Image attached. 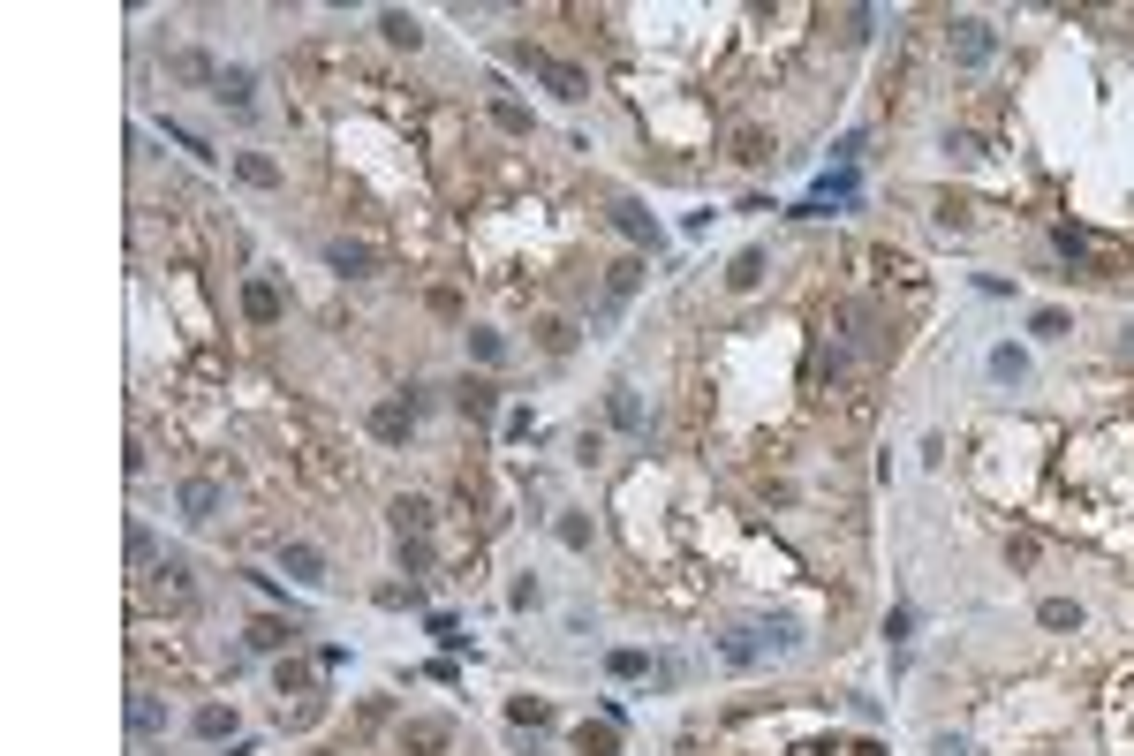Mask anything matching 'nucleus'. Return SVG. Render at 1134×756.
Segmentation results:
<instances>
[{
	"mask_svg": "<svg viewBox=\"0 0 1134 756\" xmlns=\"http://www.w3.org/2000/svg\"><path fill=\"white\" fill-rule=\"evenodd\" d=\"M174 76H189V84H220V69H212L205 53H182V61H174Z\"/></svg>",
	"mask_w": 1134,
	"mask_h": 756,
	"instance_id": "c756f323",
	"label": "nucleus"
},
{
	"mask_svg": "<svg viewBox=\"0 0 1134 756\" xmlns=\"http://www.w3.org/2000/svg\"><path fill=\"white\" fill-rule=\"evenodd\" d=\"M235 182H250V189H280V167L265 152H235Z\"/></svg>",
	"mask_w": 1134,
	"mask_h": 756,
	"instance_id": "2eb2a0df",
	"label": "nucleus"
},
{
	"mask_svg": "<svg viewBox=\"0 0 1134 756\" xmlns=\"http://www.w3.org/2000/svg\"><path fill=\"white\" fill-rule=\"evenodd\" d=\"M295 620H280V613H265V620H250V651H295Z\"/></svg>",
	"mask_w": 1134,
	"mask_h": 756,
	"instance_id": "9d476101",
	"label": "nucleus"
},
{
	"mask_svg": "<svg viewBox=\"0 0 1134 756\" xmlns=\"http://www.w3.org/2000/svg\"><path fill=\"white\" fill-rule=\"evenodd\" d=\"M174 507H182V522L205 530V522H220V484H212V477H189L182 492H174Z\"/></svg>",
	"mask_w": 1134,
	"mask_h": 756,
	"instance_id": "39448f33",
	"label": "nucleus"
},
{
	"mask_svg": "<svg viewBox=\"0 0 1134 756\" xmlns=\"http://www.w3.org/2000/svg\"><path fill=\"white\" fill-rule=\"evenodd\" d=\"M515 69H530L537 84H545L552 99H567V106L590 99V76L575 69V61H560V53H545V46H515Z\"/></svg>",
	"mask_w": 1134,
	"mask_h": 756,
	"instance_id": "f257e3e1",
	"label": "nucleus"
},
{
	"mask_svg": "<svg viewBox=\"0 0 1134 756\" xmlns=\"http://www.w3.org/2000/svg\"><path fill=\"white\" fill-rule=\"evenodd\" d=\"M378 38H386V46H401V53H416V46H424V23H416L409 8H386V16H378Z\"/></svg>",
	"mask_w": 1134,
	"mask_h": 756,
	"instance_id": "9b49d317",
	"label": "nucleus"
},
{
	"mask_svg": "<svg viewBox=\"0 0 1134 756\" xmlns=\"http://www.w3.org/2000/svg\"><path fill=\"white\" fill-rule=\"evenodd\" d=\"M454 409H462L469 424H492V416H499V386H492V378H469L462 394H454Z\"/></svg>",
	"mask_w": 1134,
	"mask_h": 756,
	"instance_id": "1a4fd4ad",
	"label": "nucleus"
},
{
	"mask_svg": "<svg viewBox=\"0 0 1134 756\" xmlns=\"http://www.w3.org/2000/svg\"><path fill=\"white\" fill-rule=\"evenodd\" d=\"M930 756H968V741L961 734H938V741H930Z\"/></svg>",
	"mask_w": 1134,
	"mask_h": 756,
	"instance_id": "4c0bfd02",
	"label": "nucleus"
},
{
	"mask_svg": "<svg viewBox=\"0 0 1134 756\" xmlns=\"http://www.w3.org/2000/svg\"><path fill=\"white\" fill-rule=\"evenodd\" d=\"M560 545L567 552H590V515H560Z\"/></svg>",
	"mask_w": 1134,
	"mask_h": 756,
	"instance_id": "c85d7f7f",
	"label": "nucleus"
},
{
	"mask_svg": "<svg viewBox=\"0 0 1134 756\" xmlns=\"http://www.w3.org/2000/svg\"><path fill=\"white\" fill-rule=\"evenodd\" d=\"M945 46H953V69H991V53H998V31L983 16H961L953 31H945Z\"/></svg>",
	"mask_w": 1134,
	"mask_h": 756,
	"instance_id": "f03ea898",
	"label": "nucleus"
},
{
	"mask_svg": "<svg viewBox=\"0 0 1134 756\" xmlns=\"http://www.w3.org/2000/svg\"><path fill=\"white\" fill-rule=\"evenodd\" d=\"M189 726H197L205 741H227V734H235V711H227V704H205V711H197Z\"/></svg>",
	"mask_w": 1134,
	"mask_h": 756,
	"instance_id": "4be33fe9",
	"label": "nucleus"
},
{
	"mask_svg": "<svg viewBox=\"0 0 1134 756\" xmlns=\"http://www.w3.org/2000/svg\"><path fill=\"white\" fill-rule=\"evenodd\" d=\"M605 409H613V424H620V431H643V401H636V386H613V401H605Z\"/></svg>",
	"mask_w": 1134,
	"mask_h": 756,
	"instance_id": "412c9836",
	"label": "nucleus"
},
{
	"mask_svg": "<svg viewBox=\"0 0 1134 756\" xmlns=\"http://www.w3.org/2000/svg\"><path fill=\"white\" fill-rule=\"evenodd\" d=\"M1036 620H1044V628H1082V605H1074V598H1044Z\"/></svg>",
	"mask_w": 1134,
	"mask_h": 756,
	"instance_id": "a878e982",
	"label": "nucleus"
},
{
	"mask_svg": "<svg viewBox=\"0 0 1134 756\" xmlns=\"http://www.w3.org/2000/svg\"><path fill=\"white\" fill-rule=\"evenodd\" d=\"M499 431H507V439H530L537 424H530V409H507V416H499Z\"/></svg>",
	"mask_w": 1134,
	"mask_h": 756,
	"instance_id": "c9c22d12",
	"label": "nucleus"
},
{
	"mask_svg": "<svg viewBox=\"0 0 1134 756\" xmlns=\"http://www.w3.org/2000/svg\"><path fill=\"white\" fill-rule=\"evenodd\" d=\"M567 348H575V326H567V318H552V326H545V356H567Z\"/></svg>",
	"mask_w": 1134,
	"mask_h": 756,
	"instance_id": "f704fd0d",
	"label": "nucleus"
},
{
	"mask_svg": "<svg viewBox=\"0 0 1134 756\" xmlns=\"http://www.w3.org/2000/svg\"><path fill=\"white\" fill-rule=\"evenodd\" d=\"M273 681H280V696H303V688H310V666L280 651V673H273Z\"/></svg>",
	"mask_w": 1134,
	"mask_h": 756,
	"instance_id": "bb28decb",
	"label": "nucleus"
},
{
	"mask_svg": "<svg viewBox=\"0 0 1134 756\" xmlns=\"http://www.w3.org/2000/svg\"><path fill=\"white\" fill-rule=\"evenodd\" d=\"M855 756H885V749H877V741H862V749H855Z\"/></svg>",
	"mask_w": 1134,
	"mask_h": 756,
	"instance_id": "58836bf2",
	"label": "nucleus"
},
{
	"mask_svg": "<svg viewBox=\"0 0 1134 756\" xmlns=\"http://www.w3.org/2000/svg\"><path fill=\"white\" fill-rule=\"evenodd\" d=\"M212 99H220V106H235V114H242V106L258 99V76H250V69H220V84H212Z\"/></svg>",
	"mask_w": 1134,
	"mask_h": 756,
	"instance_id": "ddd939ff",
	"label": "nucleus"
},
{
	"mask_svg": "<svg viewBox=\"0 0 1134 756\" xmlns=\"http://www.w3.org/2000/svg\"><path fill=\"white\" fill-rule=\"evenodd\" d=\"M492 121H499V129H507V137H530V106H515V99H507V91H499V99H492Z\"/></svg>",
	"mask_w": 1134,
	"mask_h": 756,
	"instance_id": "5701e85b",
	"label": "nucleus"
},
{
	"mask_svg": "<svg viewBox=\"0 0 1134 756\" xmlns=\"http://www.w3.org/2000/svg\"><path fill=\"white\" fill-rule=\"evenodd\" d=\"M507 719H515V726H552V704H537V696H515V704H507Z\"/></svg>",
	"mask_w": 1134,
	"mask_h": 756,
	"instance_id": "cd10ccee",
	"label": "nucleus"
},
{
	"mask_svg": "<svg viewBox=\"0 0 1134 756\" xmlns=\"http://www.w3.org/2000/svg\"><path fill=\"white\" fill-rule=\"evenodd\" d=\"M280 567H288L295 583H310V590L326 583V552H318V545H303V537H288V545H280Z\"/></svg>",
	"mask_w": 1134,
	"mask_h": 756,
	"instance_id": "0eeeda50",
	"label": "nucleus"
},
{
	"mask_svg": "<svg viewBox=\"0 0 1134 756\" xmlns=\"http://www.w3.org/2000/svg\"><path fill=\"white\" fill-rule=\"evenodd\" d=\"M152 552H159V545H152V530H144V522H137V530H129V560L144 567V560H152Z\"/></svg>",
	"mask_w": 1134,
	"mask_h": 756,
	"instance_id": "e433bc0d",
	"label": "nucleus"
},
{
	"mask_svg": "<svg viewBox=\"0 0 1134 756\" xmlns=\"http://www.w3.org/2000/svg\"><path fill=\"white\" fill-rule=\"evenodd\" d=\"M386 515H394V530H401V537H424V530H431V499H394Z\"/></svg>",
	"mask_w": 1134,
	"mask_h": 756,
	"instance_id": "f3484780",
	"label": "nucleus"
},
{
	"mask_svg": "<svg viewBox=\"0 0 1134 756\" xmlns=\"http://www.w3.org/2000/svg\"><path fill=\"white\" fill-rule=\"evenodd\" d=\"M734 159H741V167H764V159H772V137H764V129H741V137H734Z\"/></svg>",
	"mask_w": 1134,
	"mask_h": 756,
	"instance_id": "b1692460",
	"label": "nucleus"
},
{
	"mask_svg": "<svg viewBox=\"0 0 1134 756\" xmlns=\"http://www.w3.org/2000/svg\"><path fill=\"white\" fill-rule=\"evenodd\" d=\"M326 265H333V273H348V280H356V273H371V242H348V235H333V242H326Z\"/></svg>",
	"mask_w": 1134,
	"mask_h": 756,
	"instance_id": "f8f14e48",
	"label": "nucleus"
},
{
	"mask_svg": "<svg viewBox=\"0 0 1134 756\" xmlns=\"http://www.w3.org/2000/svg\"><path fill=\"white\" fill-rule=\"evenodd\" d=\"M643 288V258H620V265H605V295H598V326H613L620 310H628V295Z\"/></svg>",
	"mask_w": 1134,
	"mask_h": 756,
	"instance_id": "7ed1b4c3",
	"label": "nucleus"
},
{
	"mask_svg": "<svg viewBox=\"0 0 1134 756\" xmlns=\"http://www.w3.org/2000/svg\"><path fill=\"white\" fill-rule=\"evenodd\" d=\"M575 749H583V756H620V726H613V719L583 726V734H575Z\"/></svg>",
	"mask_w": 1134,
	"mask_h": 756,
	"instance_id": "a211bd4d",
	"label": "nucleus"
},
{
	"mask_svg": "<svg viewBox=\"0 0 1134 756\" xmlns=\"http://www.w3.org/2000/svg\"><path fill=\"white\" fill-rule=\"evenodd\" d=\"M242 318H250V326H280V288L273 280H242Z\"/></svg>",
	"mask_w": 1134,
	"mask_h": 756,
	"instance_id": "6e6552de",
	"label": "nucleus"
},
{
	"mask_svg": "<svg viewBox=\"0 0 1134 756\" xmlns=\"http://www.w3.org/2000/svg\"><path fill=\"white\" fill-rule=\"evenodd\" d=\"M469 356H477V363H507V341H499L492 326H469Z\"/></svg>",
	"mask_w": 1134,
	"mask_h": 756,
	"instance_id": "393cba45",
	"label": "nucleus"
},
{
	"mask_svg": "<svg viewBox=\"0 0 1134 756\" xmlns=\"http://www.w3.org/2000/svg\"><path fill=\"white\" fill-rule=\"evenodd\" d=\"M1029 333H1044V341H1059V333H1066V310H1051V303H1044V310H1036V318H1029Z\"/></svg>",
	"mask_w": 1134,
	"mask_h": 756,
	"instance_id": "72a5a7b5",
	"label": "nucleus"
},
{
	"mask_svg": "<svg viewBox=\"0 0 1134 756\" xmlns=\"http://www.w3.org/2000/svg\"><path fill=\"white\" fill-rule=\"evenodd\" d=\"M991 378H998V386H1021V378H1029V356H1021L1014 341H1006V348H991Z\"/></svg>",
	"mask_w": 1134,
	"mask_h": 756,
	"instance_id": "6ab92c4d",
	"label": "nucleus"
},
{
	"mask_svg": "<svg viewBox=\"0 0 1134 756\" xmlns=\"http://www.w3.org/2000/svg\"><path fill=\"white\" fill-rule=\"evenodd\" d=\"M756 280H764V250H741V258L726 265V288H734V295H749Z\"/></svg>",
	"mask_w": 1134,
	"mask_h": 756,
	"instance_id": "aec40b11",
	"label": "nucleus"
},
{
	"mask_svg": "<svg viewBox=\"0 0 1134 756\" xmlns=\"http://www.w3.org/2000/svg\"><path fill=\"white\" fill-rule=\"evenodd\" d=\"M424 567H431V545L424 537H401V575H424Z\"/></svg>",
	"mask_w": 1134,
	"mask_h": 756,
	"instance_id": "7c9ffc66",
	"label": "nucleus"
},
{
	"mask_svg": "<svg viewBox=\"0 0 1134 756\" xmlns=\"http://www.w3.org/2000/svg\"><path fill=\"white\" fill-rule=\"evenodd\" d=\"M159 583H167V598H189V560H159Z\"/></svg>",
	"mask_w": 1134,
	"mask_h": 756,
	"instance_id": "2f4dec72",
	"label": "nucleus"
},
{
	"mask_svg": "<svg viewBox=\"0 0 1134 756\" xmlns=\"http://www.w3.org/2000/svg\"><path fill=\"white\" fill-rule=\"evenodd\" d=\"M129 734L137 741H152V734H167V711L152 704V696H129Z\"/></svg>",
	"mask_w": 1134,
	"mask_h": 756,
	"instance_id": "dca6fc26",
	"label": "nucleus"
},
{
	"mask_svg": "<svg viewBox=\"0 0 1134 756\" xmlns=\"http://www.w3.org/2000/svg\"><path fill=\"white\" fill-rule=\"evenodd\" d=\"M605 666H613L620 681H636V673H651V658H643V651H613V658H605Z\"/></svg>",
	"mask_w": 1134,
	"mask_h": 756,
	"instance_id": "473e14b6",
	"label": "nucleus"
},
{
	"mask_svg": "<svg viewBox=\"0 0 1134 756\" xmlns=\"http://www.w3.org/2000/svg\"><path fill=\"white\" fill-rule=\"evenodd\" d=\"M371 439L378 447H409V431H416V401H371Z\"/></svg>",
	"mask_w": 1134,
	"mask_h": 756,
	"instance_id": "20e7f679",
	"label": "nucleus"
},
{
	"mask_svg": "<svg viewBox=\"0 0 1134 756\" xmlns=\"http://www.w3.org/2000/svg\"><path fill=\"white\" fill-rule=\"evenodd\" d=\"M1127 356H1134V326H1127Z\"/></svg>",
	"mask_w": 1134,
	"mask_h": 756,
	"instance_id": "ea45409f",
	"label": "nucleus"
},
{
	"mask_svg": "<svg viewBox=\"0 0 1134 756\" xmlns=\"http://www.w3.org/2000/svg\"><path fill=\"white\" fill-rule=\"evenodd\" d=\"M613 227H620V235H628V242H658V220H651V212H643V205H628V197H620V205H613Z\"/></svg>",
	"mask_w": 1134,
	"mask_h": 756,
	"instance_id": "4468645a",
	"label": "nucleus"
},
{
	"mask_svg": "<svg viewBox=\"0 0 1134 756\" xmlns=\"http://www.w3.org/2000/svg\"><path fill=\"white\" fill-rule=\"evenodd\" d=\"M447 741H454V719H409L401 726V749L409 756H439Z\"/></svg>",
	"mask_w": 1134,
	"mask_h": 756,
	"instance_id": "423d86ee",
	"label": "nucleus"
}]
</instances>
